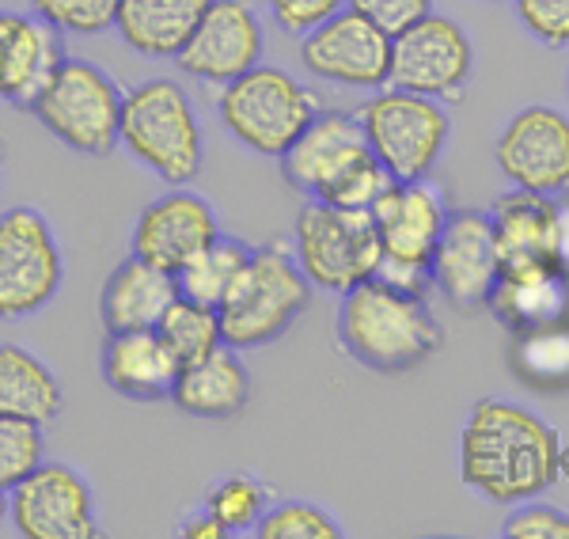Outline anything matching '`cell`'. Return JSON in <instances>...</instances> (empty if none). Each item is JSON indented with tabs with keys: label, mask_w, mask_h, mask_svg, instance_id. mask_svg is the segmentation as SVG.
Segmentation results:
<instances>
[{
	"label": "cell",
	"mask_w": 569,
	"mask_h": 539,
	"mask_svg": "<svg viewBox=\"0 0 569 539\" xmlns=\"http://www.w3.org/2000/svg\"><path fill=\"white\" fill-rule=\"evenodd\" d=\"M437 0H346V8L365 20H372L380 31L399 34L407 31L410 23H418L421 16L433 12Z\"/></svg>",
	"instance_id": "8d00e7d4"
},
{
	"label": "cell",
	"mask_w": 569,
	"mask_h": 539,
	"mask_svg": "<svg viewBox=\"0 0 569 539\" xmlns=\"http://www.w3.org/2000/svg\"><path fill=\"white\" fill-rule=\"evenodd\" d=\"M220 236V217L213 202L198 190L171 187L168 194L152 198L137 213L130 232V254L156 262V267L179 273Z\"/></svg>",
	"instance_id": "2e32d148"
},
{
	"label": "cell",
	"mask_w": 569,
	"mask_h": 539,
	"mask_svg": "<svg viewBox=\"0 0 569 539\" xmlns=\"http://www.w3.org/2000/svg\"><path fill=\"white\" fill-rule=\"evenodd\" d=\"M566 84H569V77H566Z\"/></svg>",
	"instance_id": "ee69618b"
},
{
	"label": "cell",
	"mask_w": 569,
	"mask_h": 539,
	"mask_svg": "<svg viewBox=\"0 0 569 539\" xmlns=\"http://www.w3.org/2000/svg\"><path fill=\"white\" fill-rule=\"evenodd\" d=\"M8 513H12V495H0V525L8 520Z\"/></svg>",
	"instance_id": "60d3db41"
},
{
	"label": "cell",
	"mask_w": 569,
	"mask_h": 539,
	"mask_svg": "<svg viewBox=\"0 0 569 539\" xmlns=\"http://www.w3.org/2000/svg\"><path fill=\"white\" fill-rule=\"evenodd\" d=\"M66 286V251L39 206L0 213V323L42 316Z\"/></svg>",
	"instance_id": "9c48e42d"
},
{
	"label": "cell",
	"mask_w": 569,
	"mask_h": 539,
	"mask_svg": "<svg viewBox=\"0 0 569 539\" xmlns=\"http://www.w3.org/2000/svg\"><path fill=\"white\" fill-rule=\"evenodd\" d=\"M292 254H297L311 289L342 297V292L372 278L383 259V248L372 213L308 198V206L300 209L297 224H292Z\"/></svg>",
	"instance_id": "ba28073f"
},
{
	"label": "cell",
	"mask_w": 569,
	"mask_h": 539,
	"mask_svg": "<svg viewBox=\"0 0 569 539\" xmlns=\"http://www.w3.org/2000/svg\"><path fill=\"white\" fill-rule=\"evenodd\" d=\"M213 0H118L114 31L141 58H179Z\"/></svg>",
	"instance_id": "d4e9b609"
},
{
	"label": "cell",
	"mask_w": 569,
	"mask_h": 539,
	"mask_svg": "<svg viewBox=\"0 0 569 539\" xmlns=\"http://www.w3.org/2000/svg\"><path fill=\"white\" fill-rule=\"evenodd\" d=\"M160 338L171 346V353L187 365V361H198L206 353H213L224 346V327H220V308H209L201 300H190V297H176V305L163 312L160 319Z\"/></svg>",
	"instance_id": "f1b7e54d"
},
{
	"label": "cell",
	"mask_w": 569,
	"mask_h": 539,
	"mask_svg": "<svg viewBox=\"0 0 569 539\" xmlns=\"http://www.w3.org/2000/svg\"><path fill=\"white\" fill-rule=\"evenodd\" d=\"M61 61V31L34 12H0V103L31 111Z\"/></svg>",
	"instance_id": "d6986e66"
},
{
	"label": "cell",
	"mask_w": 569,
	"mask_h": 539,
	"mask_svg": "<svg viewBox=\"0 0 569 539\" xmlns=\"http://www.w3.org/2000/svg\"><path fill=\"white\" fill-rule=\"evenodd\" d=\"M365 152H369V141H365L357 114L323 107V111L305 126V133L281 152L278 163H281L284 182H289L297 194L323 198Z\"/></svg>",
	"instance_id": "e0dca14e"
},
{
	"label": "cell",
	"mask_w": 569,
	"mask_h": 539,
	"mask_svg": "<svg viewBox=\"0 0 569 539\" xmlns=\"http://www.w3.org/2000/svg\"><path fill=\"white\" fill-rule=\"evenodd\" d=\"M4 160H8V149H4V141H0V179H4Z\"/></svg>",
	"instance_id": "b9f144b4"
},
{
	"label": "cell",
	"mask_w": 569,
	"mask_h": 539,
	"mask_svg": "<svg viewBox=\"0 0 569 539\" xmlns=\"http://www.w3.org/2000/svg\"><path fill=\"white\" fill-rule=\"evenodd\" d=\"M122 103L126 88L99 61L66 53L50 84L31 103V114L69 152L84 160H107L122 141Z\"/></svg>",
	"instance_id": "277c9868"
},
{
	"label": "cell",
	"mask_w": 569,
	"mask_h": 539,
	"mask_svg": "<svg viewBox=\"0 0 569 539\" xmlns=\"http://www.w3.org/2000/svg\"><path fill=\"white\" fill-rule=\"evenodd\" d=\"M558 267L569 270V202H562V224H558Z\"/></svg>",
	"instance_id": "ab89813d"
},
{
	"label": "cell",
	"mask_w": 569,
	"mask_h": 539,
	"mask_svg": "<svg viewBox=\"0 0 569 539\" xmlns=\"http://www.w3.org/2000/svg\"><path fill=\"white\" fill-rule=\"evenodd\" d=\"M335 331L346 358L380 377L415 372L445 346V327L426 297L391 289L376 278L342 292Z\"/></svg>",
	"instance_id": "7a4b0ae2"
},
{
	"label": "cell",
	"mask_w": 569,
	"mask_h": 539,
	"mask_svg": "<svg viewBox=\"0 0 569 539\" xmlns=\"http://www.w3.org/2000/svg\"><path fill=\"white\" fill-rule=\"evenodd\" d=\"M372 278L391 289L415 292V297H426V292L433 289V270H429V262H402V259H388V254L380 259Z\"/></svg>",
	"instance_id": "74e56055"
},
{
	"label": "cell",
	"mask_w": 569,
	"mask_h": 539,
	"mask_svg": "<svg viewBox=\"0 0 569 539\" xmlns=\"http://www.w3.org/2000/svg\"><path fill=\"white\" fill-rule=\"evenodd\" d=\"M357 122L372 157L391 179H429L452 141L448 103L407 88H380L357 107Z\"/></svg>",
	"instance_id": "52a82bcc"
},
{
	"label": "cell",
	"mask_w": 569,
	"mask_h": 539,
	"mask_svg": "<svg viewBox=\"0 0 569 539\" xmlns=\"http://www.w3.org/2000/svg\"><path fill=\"white\" fill-rule=\"evenodd\" d=\"M448 217H452V206L433 179H395L372 206L383 254L402 262L433 259Z\"/></svg>",
	"instance_id": "ac0fdd59"
},
{
	"label": "cell",
	"mask_w": 569,
	"mask_h": 539,
	"mask_svg": "<svg viewBox=\"0 0 569 539\" xmlns=\"http://www.w3.org/2000/svg\"><path fill=\"white\" fill-rule=\"evenodd\" d=\"M475 77V42L452 16L429 12L391 34V88L456 103Z\"/></svg>",
	"instance_id": "30bf717a"
},
{
	"label": "cell",
	"mask_w": 569,
	"mask_h": 539,
	"mask_svg": "<svg viewBox=\"0 0 569 539\" xmlns=\"http://www.w3.org/2000/svg\"><path fill=\"white\" fill-rule=\"evenodd\" d=\"M300 66L323 84L380 91L391 80V34L342 8L335 20L300 39Z\"/></svg>",
	"instance_id": "4fadbf2b"
},
{
	"label": "cell",
	"mask_w": 569,
	"mask_h": 539,
	"mask_svg": "<svg viewBox=\"0 0 569 539\" xmlns=\"http://www.w3.org/2000/svg\"><path fill=\"white\" fill-rule=\"evenodd\" d=\"M171 403L182 415L201 422H232L251 403V372L240 358V350L220 346L198 361H187L179 369V380L171 388Z\"/></svg>",
	"instance_id": "cb8c5ba5"
},
{
	"label": "cell",
	"mask_w": 569,
	"mask_h": 539,
	"mask_svg": "<svg viewBox=\"0 0 569 539\" xmlns=\"http://www.w3.org/2000/svg\"><path fill=\"white\" fill-rule=\"evenodd\" d=\"M493 163L517 190L569 194V114L539 103L517 111L493 141Z\"/></svg>",
	"instance_id": "7c38bea8"
},
{
	"label": "cell",
	"mask_w": 569,
	"mask_h": 539,
	"mask_svg": "<svg viewBox=\"0 0 569 539\" xmlns=\"http://www.w3.org/2000/svg\"><path fill=\"white\" fill-rule=\"evenodd\" d=\"M259 539H338L342 536V525H338L335 513H327L316 501H273L266 509V517L254 528Z\"/></svg>",
	"instance_id": "4dcf8cb0"
},
{
	"label": "cell",
	"mask_w": 569,
	"mask_h": 539,
	"mask_svg": "<svg viewBox=\"0 0 569 539\" xmlns=\"http://www.w3.org/2000/svg\"><path fill=\"white\" fill-rule=\"evenodd\" d=\"M201 506L228 528V536H247V532L254 536V528H259V520L266 517V509L273 506V498L262 479L232 471L206 490V501H201Z\"/></svg>",
	"instance_id": "f546056e"
},
{
	"label": "cell",
	"mask_w": 569,
	"mask_h": 539,
	"mask_svg": "<svg viewBox=\"0 0 569 539\" xmlns=\"http://www.w3.org/2000/svg\"><path fill=\"white\" fill-rule=\"evenodd\" d=\"M176 532H179L182 539H232V536H228V528L220 525V520H217L213 513H209L206 506H201L198 513H187V517H182Z\"/></svg>",
	"instance_id": "f35d334b"
},
{
	"label": "cell",
	"mask_w": 569,
	"mask_h": 539,
	"mask_svg": "<svg viewBox=\"0 0 569 539\" xmlns=\"http://www.w3.org/2000/svg\"><path fill=\"white\" fill-rule=\"evenodd\" d=\"M505 539H569V513L558 506L531 498L520 506H509V517L501 525Z\"/></svg>",
	"instance_id": "e575fe53"
},
{
	"label": "cell",
	"mask_w": 569,
	"mask_h": 539,
	"mask_svg": "<svg viewBox=\"0 0 569 539\" xmlns=\"http://www.w3.org/2000/svg\"><path fill=\"white\" fill-rule=\"evenodd\" d=\"M311 281L300 270L292 243H262L251 251L243 278L220 305V327L232 350H259L289 335V327L308 312Z\"/></svg>",
	"instance_id": "8992f818"
},
{
	"label": "cell",
	"mask_w": 569,
	"mask_h": 539,
	"mask_svg": "<svg viewBox=\"0 0 569 539\" xmlns=\"http://www.w3.org/2000/svg\"><path fill=\"white\" fill-rule=\"evenodd\" d=\"M266 31L251 0H213L179 53V69L198 84L224 88L247 69L262 66Z\"/></svg>",
	"instance_id": "9a60e30c"
},
{
	"label": "cell",
	"mask_w": 569,
	"mask_h": 539,
	"mask_svg": "<svg viewBox=\"0 0 569 539\" xmlns=\"http://www.w3.org/2000/svg\"><path fill=\"white\" fill-rule=\"evenodd\" d=\"M566 468L558 429L512 399H479L460 429V482L498 506L543 498Z\"/></svg>",
	"instance_id": "6da1fadb"
},
{
	"label": "cell",
	"mask_w": 569,
	"mask_h": 539,
	"mask_svg": "<svg viewBox=\"0 0 569 539\" xmlns=\"http://www.w3.org/2000/svg\"><path fill=\"white\" fill-rule=\"evenodd\" d=\"M558 224H562V202L547 194L517 190L501 194L490 209L493 243H498L501 267H543L558 262Z\"/></svg>",
	"instance_id": "603a6c76"
},
{
	"label": "cell",
	"mask_w": 569,
	"mask_h": 539,
	"mask_svg": "<svg viewBox=\"0 0 569 539\" xmlns=\"http://www.w3.org/2000/svg\"><path fill=\"white\" fill-rule=\"evenodd\" d=\"M486 4H505V0H486Z\"/></svg>",
	"instance_id": "7bdbcfd3"
},
{
	"label": "cell",
	"mask_w": 569,
	"mask_h": 539,
	"mask_svg": "<svg viewBox=\"0 0 569 539\" xmlns=\"http://www.w3.org/2000/svg\"><path fill=\"white\" fill-rule=\"evenodd\" d=\"M528 39L550 50H569V0H512Z\"/></svg>",
	"instance_id": "836d02e7"
},
{
	"label": "cell",
	"mask_w": 569,
	"mask_h": 539,
	"mask_svg": "<svg viewBox=\"0 0 569 539\" xmlns=\"http://www.w3.org/2000/svg\"><path fill=\"white\" fill-rule=\"evenodd\" d=\"M509 365L531 391H569V327H550V331L512 335Z\"/></svg>",
	"instance_id": "83f0119b"
},
{
	"label": "cell",
	"mask_w": 569,
	"mask_h": 539,
	"mask_svg": "<svg viewBox=\"0 0 569 539\" xmlns=\"http://www.w3.org/2000/svg\"><path fill=\"white\" fill-rule=\"evenodd\" d=\"M486 308L509 331V338L569 327V270L558 262L501 270L498 289Z\"/></svg>",
	"instance_id": "44dd1931"
},
{
	"label": "cell",
	"mask_w": 569,
	"mask_h": 539,
	"mask_svg": "<svg viewBox=\"0 0 569 539\" xmlns=\"http://www.w3.org/2000/svg\"><path fill=\"white\" fill-rule=\"evenodd\" d=\"M429 270H433V289L460 312H479L490 305L505 270L498 243H493L490 213L452 209Z\"/></svg>",
	"instance_id": "5bb4252c"
},
{
	"label": "cell",
	"mask_w": 569,
	"mask_h": 539,
	"mask_svg": "<svg viewBox=\"0 0 569 539\" xmlns=\"http://www.w3.org/2000/svg\"><path fill=\"white\" fill-rule=\"evenodd\" d=\"M46 460V426L23 418H0V495L16 487Z\"/></svg>",
	"instance_id": "1f68e13d"
},
{
	"label": "cell",
	"mask_w": 569,
	"mask_h": 539,
	"mask_svg": "<svg viewBox=\"0 0 569 539\" xmlns=\"http://www.w3.org/2000/svg\"><path fill=\"white\" fill-rule=\"evenodd\" d=\"M323 111V99L281 66H254L217 88V118L236 144L278 160L305 126Z\"/></svg>",
	"instance_id": "5b68a950"
},
{
	"label": "cell",
	"mask_w": 569,
	"mask_h": 539,
	"mask_svg": "<svg viewBox=\"0 0 569 539\" xmlns=\"http://www.w3.org/2000/svg\"><path fill=\"white\" fill-rule=\"evenodd\" d=\"M118 149L168 187H190L206 168V130L190 91L171 77L126 88Z\"/></svg>",
	"instance_id": "3957f363"
},
{
	"label": "cell",
	"mask_w": 569,
	"mask_h": 539,
	"mask_svg": "<svg viewBox=\"0 0 569 539\" xmlns=\"http://www.w3.org/2000/svg\"><path fill=\"white\" fill-rule=\"evenodd\" d=\"M31 12L61 34L99 39L114 31L118 0H31Z\"/></svg>",
	"instance_id": "d6a6232c"
},
{
	"label": "cell",
	"mask_w": 569,
	"mask_h": 539,
	"mask_svg": "<svg viewBox=\"0 0 569 539\" xmlns=\"http://www.w3.org/2000/svg\"><path fill=\"white\" fill-rule=\"evenodd\" d=\"M251 251L254 248L243 243L240 236L220 232L206 251H198L194 259L176 273L179 292L190 300H201V305H209V308H220L232 297L236 281L243 278L247 262H251Z\"/></svg>",
	"instance_id": "4316f807"
},
{
	"label": "cell",
	"mask_w": 569,
	"mask_h": 539,
	"mask_svg": "<svg viewBox=\"0 0 569 539\" xmlns=\"http://www.w3.org/2000/svg\"><path fill=\"white\" fill-rule=\"evenodd\" d=\"M179 281L171 270L130 254L107 273L99 289V323L107 335L114 331H156L163 312L176 305Z\"/></svg>",
	"instance_id": "7402d4cb"
},
{
	"label": "cell",
	"mask_w": 569,
	"mask_h": 539,
	"mask_svg": "<svg viewBox=\"0 0 569 539\" xmlns=\"http://www.w3.org/2000/svg\"><path fill=\"white\" fill-rule=\"evenodd\" d=\"M182 361L160 331H114L99 346V377L130 403H163L179 380Z\"/></svg>",
	"instance_id": "ffe728a7"
},
{
	"label": "cell",
	"mask_w": 569,
	"mask_h": 539,
	"mask_svg": "<svg viewBox=\"0 0 569 539\" xmlns=\"http://www.w3.org/2000/svg\"><path fill=\"white\" fill-rule=\"evenodd\" d=\"M66 410L61 377L20 342H0V418L53 426Z\"/></svg>",
	"instance_id": "484cf974"
},
{
	"label": "cell",
	"mask_w": 569,
	"mask_h": 539,
	"mask_svg": "<svg viewBox=\"0 0 569 539\" xmlns=\"http://www.w3.org/2000/svg\"><path fill=\"white\" fill-rule=\"evenodd\" d=\"M270 4V20L292 39H305L316 27L335 20L346 8V0H266Z\"/></svg>",
	"instance_id": "d590c367"
},
{
	"label": "cell",
	"mask_w": 569,
	"mask_h": 539,
	"mask_svg": "<svg viewBox=\"0 0 569 539\" xmlns=\"http://www.w3.org/2000/svg\"><path fill=\"white\" fill-rule=\"evenodd\" d=\"M12 528L23 539H96L99 506L91 479L69 460H46L12 490Z\"/></svg>",
	"instance_id": "8fae6325"
}]
</instances>
